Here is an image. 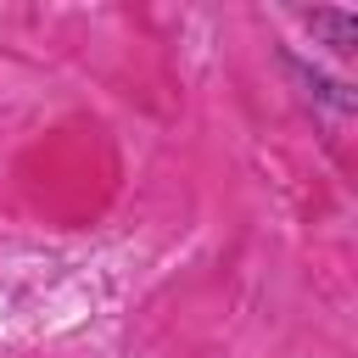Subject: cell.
<instances>
[{
  "label": "cell",
  "mask_w": 358,
  "mask_h": 358,
  "mask_svg": "<svg viewBox=\"0 0 358 358\" xmlns=\"http://www.w3.org/2000/svg\"><path fill=\"white\" fill-rule=\"evenodd\" d=\"M291 73H302V84H308V95H313V101H330L336 112H352V106H358V101H352V90H347V84H336V78H324L319 67L291 62Z\"/></svg>",
  "instance_id": "obj_2"
},
{
  "label": "cell",
  "mask_w": 358,
  "mask_h": 358,
  "mask_svg": "<svg viewBox=\"0 0 358 358\" xmlns=\"http://www.w3.org/2000/svg\"><path fill=\"white\" fill-rule=\"evenodd\" d=\"M302 22H308L330 50H341V56L358 50V17H352V11H341V6H313V11H302Z\"/></svg>",
  "instance_id": "obj_1"
}]
</instances>
